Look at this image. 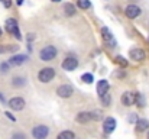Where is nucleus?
Listing matches in <instances>:
<instances>
[{
  "instance_id": "21",
  "label": "nucleus",
  "mask_w": 149,
  "mask_h": 139,
  "mask_svg": "<svg viewBox=\"0 0 149 139\" xmlns=\"http://www.w3.org/2000/svg\"><path fill=\"white\" fill-rule=\"evenodd\" d=\"M81 80H83L86 84H91V83L94 81V77H93V74L86 73V74H83V75H81Z\"/></svg>"
},
{
  "instance_id": "3",
  "label": "nucleus",
  "mask_w": 149,
  "mask_h": 139,
  "mask_svg": "<svg viewBox=\"0 0 149 139\" xmlns=\"http://www.w3.org/2000/svg\"><path fill=\"white\" fill-rule=\"evenodd\" d=\"M49 135V128L47 125H38L32 129V136L35 139H45Z\"/></svg>"
},
{
  "instance_id": "10",
  "label": "nucleus",
  "mask_w": 149,
  "mask_h": 139,
  "mask_svg": "<svg viewBox=\"0 0 149 139\" xmlns=\"http://www.w3.org/2000/svg\"><path fill=\"white\" fill-rule=\"evenodd\" d=\"M129 57H130L132 59H135V61H143L145 57H146V54H145V51L141 49V48H133V49H130Z\"/></svg>"
},
{
  "instance_id": "20",
  "label": "nucleus",
  "mask_w": 149,
  "mask_h": 139,
  "mask_svg": "<svg viewBox=\"0 0 149 139\" xmlns=\"http://www.w3.org/2000/svg\"><path fill=\"white\" fill-rule=\"evenodd\" d=\"M77 6L83 10H87L91 7V1L90 0H77Z\"/></svg>"
},
{
  "instance_id": "12",
  "label": "nucleus",
  "mask_w": 149,
  "mask_h": 139,
  "mask_svg": "<svg viewBox=\"0 0 149 139\" xmlns=\"http://www.w3.org/2000/svg\"><path fill=\"white\" fill-rule=\"evenodd\" d=\"M28 61V57L26 55H22V54H17V55H13L10 59H9V64L13 65V67H19L22 64H25Z\"/></svg>"
},
{
  "instance_id": "6",
  "label": "nucleus",
  "mask_w": 149,
  "mask_h": 139,
  "mask_svg": "<svg viewBox=\"0 0 149 139\" xmlns=\"http://www.w3.org/2000/svg\"><path fill=\"white\" fill-rule=\"evenodd\" d=\"M141 13H142V10H141V7L136 6V4H129V6H126V9H125V15H126L129 19H136L138 16H141Z\"/></svg>"
},
{
  "instance_id": "34",
  "label": "nucleus",
  "mask_w": 149,
  "mask_h": 139,
  "mask_svg": "<svg viewBox=\"0 0 149 139\" xmlns=\"http://www.w3.org/2000/svg\"><path fill=\"white\" fill-rule=\"evenodd\" d=\"M51 1H52V3H59L61 0H51Z\"/></svg>"
},
{
  "instance_id": "24",
  "label": "nucleus",
  "mask_w": 149,
  "mask_h": 139,
  "mask_svg": "<svg viewBox=\"0 0 149 139\" xmlns=\"http://www.w3.org/2000/svg\"><path fill=\"white\" fill-rule=\"evenodd\" d=\"M135 103H136L139 107H143V106H145V97H143L142 94H136V100H135Z\"/></svg>"
},
{
  "instance_id": "9",
  "label": "nucleus",
  "mask_w": 149,
  "mask_h": 139,
  "mask_svg": "<svg viewBox=\"0 0 149 139\" xmlns=\"http://www.w3.org/2000/svg\"><path fill=\"white\" fill-rule=\"evenodd\" d=\"M101 35H103V39L106 41V44H109L110 48H114L116 41H114V38H113V35H111L109 28H101Z\"/></svg>"
},
{
  "instance_id": "29",
  "label": "nucleus",
  "mask_w": 149,
  "mask_h": 139,
  "mask_svg": "<svg viewBox=\"0 0 149 139\" xmlns=\"http://www.w3.org/2000/svg\"><path fill=\"white\" fill-rule=\"evenodd\" d=\"M12 139H26V136H25V133L17 132V133H13L12 135Z\"/></svg>"
},
{
  "instance_id": "2",
  "label": "nucleus",
  "mask_w": 149,
  "mask_h": 139,
  "mask_svg": "<svg viewBox=\"0 0 149 139\" xmlns=\"http://www.w3.org/2000/svg\"><path fill=\"white\" fill-rule=\"evenodd\" d=\"M54 77H55V70H54L52 67L42 68V70L39 71V74H38V78H39L41 83H49V81L54 80Z\"/></svg>"
},
{
  "instance_id": "8",
  "label": "nucleus",
  "mask_w": 149,
  "mask_h": 139,
  "mask_svg": "<svg viewBox=\"0 0 149 139\" xmlns=\"http://www.w3.org/2000/svg\"><path fill=\"white\" fill-rule=\"evenodd\" d=\"M122 104L123 106H132V104H135V100H136V94L132 92H125L122 94Z\"/></svg>"
},
{
  "instance_id": "32",
  "label": "nucleus",
  "mask_w": 149,
  "mask_h": 139,
  "mask_svg": "<svg viewBox=\"0 0 149 139\" xmlns=\"http://www.w3.org/2000/svg\"><path fill=\"white\" fill-rule=\"evenodd\" d=\"M0 101H1V104H6V100H4V96L0 93Z\"/></svg>"
},
{
  "instance_id": "35",
  "label": "nucleus",
  "mask_w": 149,
  "mask_h": 139,
  "mask_svg": "<svg viewBox=\"0 0 149 139\" xmlns=\"http://www.w3.org/2000/svg\"><path fill=\"white\" fill-rule=\"evenodd\" d=\"M1 35H3V31H1V28H0V36H1Z\"/></svg>"
},
{
  "instance_id": "22",
  "label": "nucleus",
  "mask_w": 149,
  "mask_h": 139,
  "mask_svg": "<svg viewBox=\"0 0 149 139\" xmlns=\"http://www.w3.org/2000/svg\"><path fill=\"white\" fill-rule=\"evenodd\" d=\"M116 64H119L120 67H127V61H126V58L125 57H122V55H117L116 57Z\"/></svg>"
},
{
  "instance_id": "37",
  "label": "nucleus",
  "mask_w": 149,
  "mask_h": 139,
  "mask_svg": "<svg viewBox=\"0 0 149 139\" xmlns=\"http://www.w3.org/2000/svg\"><path fill=\"white\" fill-rule=\"evenodd\" d=\"M0 51H1V49H0Z\"/></svg>"
},
{
  "instance_id": "11",
  "label": "nucleus",
  "mask_w": 149,
  "mask_h": 139,
  "mask_svg": "<svg viewBox=\"0 0 149 139\" xmlns=\"http://www.w3.org/2000/svg\"><path fill=\"white\" fill-rule=\"evenodd\" d=\"M116 129V120L113 117H106L103 122V131L104 133H111Z\"/></svg>"
},
{
  "instance_id": "31",
  "label": "nucleus",
  "mask_w": 149,
  "mask_h": 139,
  "mask_svg": "<svg viewBox=\"0 0 149 139\" xmlns=\"http://www.w3.org/2000/svg\"><path fill=\"white\" fill-rule=\"evenodd\" d=\"M36 38V35L35 34H28V41H33Z\"/></svg>"
},
{
  "instance_id": "1",
  "label": "nucleus",
  "mask_w": 149,
  "mask_h": 139,
  "mask_svg": "<svg viewBox=\"0 0 149 139\" xmlns=\"http://www.w3.org/2000/svg\"><path fill=\"white\" fill-rule=\"evenodd\" d=\"M56 54H58V51H56L55 46L54 45H47L45 48L41 49V52H39V58H41L42 61H52V59L56 57Z\"/></svg>"
},
{
  "instance_id": "15",
  "label": "nucleus",
  "mask_w": 149,
  "mask_h": 139,
  "mask_svg": "<svg viewBox=\"0 0 149 139\" xmlns=\"http://www.w3.org/2000/svg\"><path fill=\"white\" fill-rule=\"evenodd\" d=\"M16 28H17V20H16V19L10 17V19L6 20V31H7L9 34H13V31H15Z\"/></svg>"
},
{
  "instance_id": "13",
  "label": "nucleus",
  "mask_w": 149,
  "mask_h": 139,
  "mask_svg": "<svg viewBox=\"0 0 149 139\" xmlns=\"http://www.w3.org/2000/svg\"><path fill=\"white\" fill-rule=\"evenodd\" d=\"M109 81L107 80H100L99 83H97V94H99V97L101 96H104L106 93H109Z\"/></svg>"
},
{
  "instance_id": "4",
  "label": "nucleus",
  "mask_w": 149,
  "mask_h": 139,
  "mask_svg": "<svg viewBox=\"0 0 149 139\" xmlns=\"http://www.w3.org/2000/svg\"><path fill=\"white\" fill-rule=\"evenodd\" d=\"M25 98L23 97H12L9 101H7V106L12 109V110H16V112H20L25 109Z\"/></svg>"
},
{
  "instance_id": "14",
  "label": "nucleus",
  "mask_w": 149,
  "mask_h": 139,
  "mask_svg": "<svg viewBox=\"0 0 149 139\" xmlns=\"http://www.w3.org/2000/svg\"><path fill=\"white\" fill-rule=\"evenodd\" d=\"M148 128H149V122L146 119H138V122H136L138 132H145V131H148Z\"/></svg>"
},
{
  "instance_id": "28",
  "label": "nucleus",
  "mask_w": 149,
  "mask_h": 139,
  "mask_svg": "<svg viewBox=\"0 0 149 139\" xmlns=\"http://www.w3.org/2000/svg\"><path fill=\"white\" fill-rule=\"evenodd\" d=\"M0 3L6 7V9H9V7H12V3H13V0H0Z\"/></svg>"
},
{
  "instance_id": "16",
  "label": "nucleus",
  "mask_w": 149,
  "mask_h": 139,
  "mask_svg": "<svg viewBox=\"0 0 149 139\" xmlns=\"http://www.w3.org/2000/svg\"><path fill=\"white\" fill-rule=\"evenodd\" d=\"M88 120H91V115H90L88 112H80V113L77 115V122H78V123H86V122H88Z\"/></svg>"
},
{
  "instance_id": "19",
  "label": "nucleus",
  "mask_w": 149,
  "mask_h": 139,
  "mask_svg": "<svg viewBox=\"0 0 149 139\" xmlns=\"http://www.w3.org/2000/svg\"><path fill=\"white\" fill-rule=\"evenodd\" d=\"M56 139H75V135H74V132H71V131H64V132H61Z\"/></svg>"
},
{
  "instance_id": "7",
  "label": "nucleus",
  "mask_w": 149,
  "mask_h": 139,
  "mask_svg": "<svg viewBox=\"0 0 149 139\" xmlns=\"http://www.w3.org/2000/svg\"><path fill=\"white\" fill-rule=\"evenodd\" d=\"M72 93H74L72 87L68 86V84H62V86H59V87L56 89V94H58L59 97H62V98H68V97H71Z\"/></svg>"
},
{
  "instance_id": "23",
  "label": "nucleus",
  "mask_w": 149,
  "mask_h": 139,
  "mask_svg": "<svg viewBox=\"0 0 149 139\" xmlns=\"http://www.w3.org/2000/svg\"><path fill=\"white\" fill-rule=\"evenodd\" d=\"M100 98H101V103H103L104 106H110L111 97H110V94H109V93H106V94H104V96H101Z\"/></svg>"
},
{
  "instance_id": "36",
  "label": "nucleus",
  "mask_w": 149,
  "mask_h": 139,
  "mask_svg": "<svg viewBox=\"0 0 149 139\" xmlns=\"http://www.w3.org/2000/svg\"><path fill=\"white\" fill-rule=\"evenodd\" d=\"M148 139H149V132H148Z\"/></svg>"
},
{
  "instance_id": "25",
  "label": "nucleus",
  "mask_w": 149,
  "mask_h": 139,
  "mask_svg": "<svg viewBox=\"0 0 149 139\" xmlns=\"http://www.w3.org/2000/svg\"><path fill=\"white\" fill-rule=\"evenodd\" d=\"M90 115H91V119H93V120H100V119H101V112H100V110H94V112H91Z\"/></svg>"
},
{
  "instance_id": "30",
  "label": "nucleus",
  "mask_w": 149,
  "mask_h": 139,
  "mask_svg": "<svg viewBox=\"0 0 149 139\" xmlns=\"http://www.w3.org/2000/svg\"><path fill=\"white\" fill-rule=\"evenodd\" d=\"M4 116H7V119H9V120H12V122H16V117H15V116H13L10 112H6V113H4Z\"/></svg>"
},
{
  "instance_id": "27",
  "label": "nucleus",
  "mask_w": 149,
  "mask_h": 139,
  "mask_svg": "<svg viewBox=\"0 0 149 139\" xmlns=\"http://www.w3.org/2000/svg\"><path fill=\"white\" fill-rule=\"evenodd\" d=\"M127 122H129V123H136V122H138V116H136L135 113L129 115V117H127Z\"/></svg>"
},
{
  "instance_id": "33",
  "label": "nucleus",
  "mask_w": 149,
  "mask_h": 139,
  "mask_svg": "<svg viewBox=\"0 0 149 139\" xmlns=\"http://www.w3.org/2000/svg\"><path fill=\"white\" fill-rule=\"evenodd\" d=\"M16 4H17V6H22V4H23V0H16Z\"/></svg>"
},
{
  "instance_id": "5",
  "label": "nucleus",
  "mask_w": 149,
  "mask_h": 139,
  "mask_svg": "<svg viewBox=\"0 0 149 139\" xmlns=\"http://www.w3.org/2000/svg\"><path fill=\"white\" fill-rule=\"evenodd\" d=\"M78 67V59L75 57H67L64 61H62V68L65 71H74L75 68Z\"/></svg>"
},
{
  "instance_id": "17",
  "label": "nucleus",
  "mask_w": 149,
  "mask_h": 139,
  "mask_svg": "<svg viewBox=\"0 0 149 139\" xmlns=\"http://www.w3.org/2000/svg\"><path fill=\"white\" fill-rule=\"evenodd\" d=\"M64 12H65L67 16H74L75 12H77V9H75V6H74L72 3H67V4L64 6Z\"/></svg>"
},
{
  "instance_id": "18",
  "label": "nucleus",
  "mask_w": 149,
  "mask_h": 139,
  "mask_svg": "<svg viewBox=\"0 0 149 139\" xmlns=\"http://www.w3.org/2000/svg\"><path fill=\"white\" fill-rule=\"evenodd\" d=\"M26 84V78L25 77H13L12 80V86L13 87H23Z\"/></svg>"
},
{
  "instance_id": "26",
  "label": "nucleus",
  "mask_w": 149,
  "mask_h": 139,
  "mask_svg": "<svg viewBox=\"0 0 149 139\" xmlns=\"http://www.w3.org/2000/svg\"><path fill=\"white\" fill-rule=\"evenodd\" d=\"M9 62H1L0 64V73H3V74H6L7 71H9Z\"/></svg>"
}]
</instances>
